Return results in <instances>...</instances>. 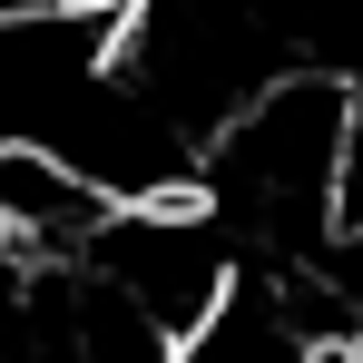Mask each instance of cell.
<instances>
[{"instance_id": "obj_1", "label": "cell", "mask_w": 363, "mask_h": 363, "mask_svg": "<svg viewBox=\"0 0 363 363\" xmlns=\"http://www.w3.org/2000/svg\"><path fill=\"white\" fill-rule=\"evenodd\" d=\"M118 186L89 177L69 147H40V138H20V147H0V265H20V275H40V265H79L89 245L118 226Z\"/></svg>"}]
</instances>
